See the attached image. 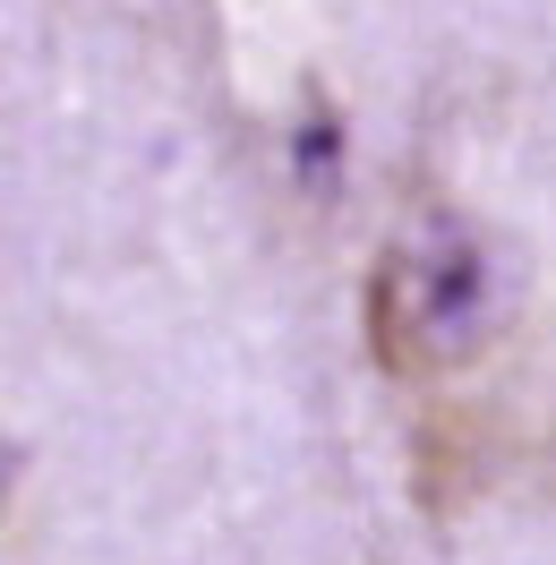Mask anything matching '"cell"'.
<instances>
[{"instance_id":"obj_1","label":"cell","mask_w":556,"mask_h":565,"mask_svg":"<svg viewBox=\"0 0 556 565\" xmlns=\"http://www.w3.org/2000/svg\"><path fill=\"white\" fill-rule=\"evenodd\" d=\"M522 248L462 206H411L368 266V360L394 386L480 369L522 318Z\"/></svg>"}]
</instances>
